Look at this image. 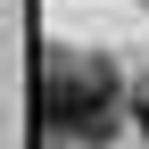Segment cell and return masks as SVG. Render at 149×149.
<instances>
[{
	"label": "cell",
	"mask_w": 149,
	"mask_h": 149,
	"mask_svg": "<svg viewBox=\"0 0 149 149\" xmlns=\"http://www.w3.org/2000/svg\"><path fill=\"white\" fill-rule=\"evenodd\" d=\"M108 66H50L42 108H50V133L58 141H108Z\"/></svg>",
	"instance_id": "cell-1"
},
{
	"label": "cell",
	"mask_w": 149,
	"mask_h": 149,
	"mask_svg": "<svg viewBox=\"0 0 149 149\" xmlns=\"http://www.w3.org/2000/svg\"><path fill=\"white\" fill-rule=\"evenodd\" d=\"M133 108H141V133H149V74H141V91H133Z\"/></svg>",
	"instance_id": "cell-2"
}]
</instances>
